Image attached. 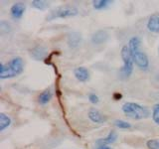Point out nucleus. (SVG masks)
<instances>
[{
    "label": "nucleus",
    "instance_id": "1",
    "mask_svg": "<svg viewBox=\"0 0 159 149\" xmlns=\"http://www.w3.org/2000/svg\"><path fill=\"white\" fill-rule=\"evenodd\" d=\"M141 41L138 37H132L128 41V48L130 49V52L133 58V62L135 66L143 71H146L149 68V60L146 54L140 50Z\"/></svg>",
    "mask_w": 159,
    "mask_h": 149
},
{
    "label": "nucleus",
    "instance_id": "2",
    "mask_svg": "<svg viewBox=\"0 0 159 149\" xmlns=\"http://www.w3.org/2000/svg\"><path fill=\"white\" fill-rule=\"evenodd\" d=\"M24 70V62L21 57H15L8 64H0V79H10L19 76Z\"/></svg>",
    "mask_w": 159,
    "mask_h": 149
},
{
    "label": "nucleus",
    "instance_id": "3",
    "mask_svg": "<svg viewBox=\"0 0 159 149\" xmlns=\"http://www.w3.org/2000/svg\"><path fill=\"white\" fill-rule=\"evenodd\" d=\"M123 113L132 119H143L149 116V109L135 102H125L121 107Z\"/></svg>",
    "mask_w": 159,
    "mask_h": 149
},
{
    "label": "nucleus",
    "instance_id": "4",
    "mask_svg": "<svg viewBox=\"0 0 159 149\" xmlns=\"http://www.w3.org/2000/svg\"><path fill=\"white\" fill-rule=\"evenodd\" d=\"M120 56L123 62V66L120 70V74L123 78H129L133 72V58L128 46H123L120 51Z\"/></svg>",
    "mask_w": 159,
    "mask_h": 149
},
{
    "label": "nucleus",
    "instance_id": "5",
    "mask_svg": "<svg viewBox=\"0 0 159 149\" xmlns=\"http://www.w3.org/2000/svg\"><path fill=\"white\" fill-rule=\"evenodd\" d=\"M79 10L78 8L74 6H61L56 9L52 10L47 16V21H52L55 19H63V18H69V17H74L78 15Z\"/></svg>",
    "mask_w": 159,
    "mask_h": 149
},
{
    "label": "nucleus",
    "instance_id": "6",
    "mask_svg": "<svg viewBox=\"0 0 159 149\" xmlns=\"http://www.w3.org/2000/svg\"><path fill=\"white\" fill-rule=\"evenodd\" d=\"M88 117L89 118V120L93 123L98 124H102L106 123L107 120V117L104 115L103 113H102L99 111L96 108H91L88 112Z\"/></svg>",
    "mask_w": 159,
    "mask_h": 149
},
{
    "label": "nucleus",
    "instance_id": "7",
    "mask_svg": "<svg viewBox=\"0 0 159 149\" xmlns=\"http://www.w3.org/2000/svg\"><path fill=\"white\" fill-rule=\"evenodd\" d=\"M25 10H26V5L23 2H16L12 5L11 9H10V14L13 19L19 20L22 18Z\"/></svg>",
    "mask_w": 159,
    "mask_h": 149
},
{
    "label": "nucleus",
    "instance_id": "8",
    "mask_svg": "<svg viewBox=\"0 0 159 149\" xmlns=\"http://www.w3.org/2000/svg\"><path fill=\"white\" fill-rule=\"evenodd\" d=\"M74 74H75V78L81 83H86L89 79V70L84 67L76 68L74 71Z\"/></svg>",
    "mask_w": 159,
    "mask_h": 149
},
{
    "label": "nucleus",
    "instance_id": "9",
    "mask_svg": "<svg viewBox=\"0 0 159 149\" xmlns=\"http://www.w3.org/2000/svg\"><path fill=\"white\" fill-rule=\"evenodd\" d=\"M146 27L152 33H159V13H155L149 17Z\"/></svg>",
    "mask_w": 159,
    "mask_h": 149
},
{
    "label": "nucleus",
    "instance_id": "10",
    "mask_svg": "<svg viewBox=\"0 0 159 149\" xmlns=\"http://www.w3.org/2000/svg\"><path fill=\"white\" fill-rule=\"evenodd\" d=\"M117 139V133L116 131H109V133L104 138H99L96 141L97 145H108L113 142H116Z\"/></svg>",
    "mask_w": 159,
    "mask_h": 149
},
{
    "label": "nucleus",
    "instance_id": "11",
    "mask_svg": "<svg viewBox=\"0 0 159 149\" xmlns=\"http://www.w3.org/2000/svg\"><path fill=\"white\" fill-rule=\"evenodd\" d=\"M107 38H108V34L106 31H103V30H99V31H97L93 35L92 41L93 44L99 45V44H102L106 42Z\"/></svg>",
    "mask_w": 159,
    "mask_h": 149
},
{
    "label": "nucleus",
    "instance_id": "12",
    "mask_svg": "<svg viewBox=\"0 0 159 149\" xmlns=\"http://www.w3.org/2000/svg\"><path fill=\"white\" fill-rule=\"evenodd\" d=\"M81 41H82V36L78 32H73L68 37V44L72 48H77L80 45V43H81Z\"/></svg>",
    "mask_w": 159,
    "mask_h": 149
},
{
    "label": "nucleus",
    "instance_id": "13",
    "mask_svg": "<svg viewBox=\"0 0 159 149\" xmlns=\"http://www.w3.org/2000/svg\"><path fill=\"white\" fill-rule=\"evenodd\" d=\"M53 97V93L50 88L48 89H45L43 93H40V96L38 97V102L41 104V106H45V104H47L50 101H51V98Z\"/></svg>",
    "mask_w": 159,
    "mask_h": 149
},
{
    "label": "nucleus",
    "instance_id": "14",
    "mask_svg": "<svg viewBox=\"0 0 159 149\" xmlns=\"http://www.w3.org/2000/svg\"><path fill=\"white\" fill-rule=\"evenodd\" d=\"M10 125H11V118L3 112L0 113V131H4Z\"/></svg>",
    "mask_w": 159,
    "mask_h": 149
},
{
    "label": "nucleus",
    "instance_id": "15",
    "mask_svg": "<svg viewBox=\"0 0 159 149\" xmlns=\"http://www.w3.org/2000/svg\"><path fill=\"white\" fill-rule=\"evenodd\" d=\"M111 3L112 1H109V0H96V1H93V6L97 10H102Z\"/></svg>",
    "mask_w": 159,
    "mask_h": 149
},
{
    "label": "nucleus",
    "instance_id": "16",
    "mask_svg": "<svg viewBox=\"0 0 159 149\" xmlns=\"http://www.w3.org/2000/svg\"><path fill=\"white\" fill-rule=\"evenodd\" d=\"M46 55V49L42 46H38L35 49H33V52H32V56L37 59V60H40V59H43L44 56Z\"/></svg>",
    "mask_w": 159,
    "mask_h": 149
},
{
    "label": "nucleus",
    "instance_id": "17",
    "mask_svg": "<svg viewBox=\"0 0 159 149\" xmlns=\"http://www.w3.org/2000/svg\"><path fill=\"white\" fill-rule=\"evenodd\" d=\"M32 6L34 8H36L38 10H41V11H44L47 8H49L50 4L47 1H43V0H34L32 1Z\"/></svg>",
    "mask_w": 159,
    "mask_h": 149
},
{
    "label": "nucleus",
    "instance_id": "18",
    "mask_svg": "<svg viewBox=\"0 0 159 149\" xmlns=\"http://www.w3.org/2000/svg\"><path fill=\"white\" fill-rule=\"evenodd\" d=\"M114 125L119 129H129L131 128V124L128 123L127 121L121 120V119H117V120L114 121Z\"/></svg>",
    "mask_w": 159,
    "mask_h": 149
},
{
    "label": "nucleus",
    "instance_id": "19",
    "mask_svg": "<svg viewBox=\"0 0 159 149\" xmlns=\"http://www.w3.org/2000/svg\"><path fill=\"white\" fill-rule=\"evenodd\" d=\"M152 119L157 125H159V103H156L152 107Z\"/></svg>",
    "mask_w": 159,
    "mask_h": 149
},
{
    "label": "nucleus",
    "instance_id": "20",
    "mask_svg": "<svg viewBox=\"0 0 159 149\" xmlns=\"http://www.w3.org/2000/svg\"><path fill=\"white\" fill-rule=\"evenodd\" d=\"M148 149H159V140L156 139H150L146 142Z\"/></svg>",
    "mask_w": 159,
    "mask_h": 149
},
{
    "label": "nucleus",
    "instance_id": "21",
    "mask_svg": "<svg viewBox=\"0 0 159 149\" xmlns=\"http://www.w3.org/2000/svg\"><path fill=\"white\" fill-rule=\"evenodd\" d=\"M89 101L91 102L92 103H93V104H96V103H98V102H99V98H98V97L97 96L96 93H89Z\"/></svg>",
    "mask_w": 159,
    "mask_h": 149
},
{
    "label": "nucleus",
    "instance_id": "22",
    "mask_svg": "<svg viewBox=\"0 0 159 149\" xmlns=\"http://www.w3.org/2000/svg\"><path fill=\"white\" fill-rule=\"evenodd\" d=\"M96 149H111V148L107 145H98L96 147Z\"/></svg>",
    "mask_w": 159,
    "mask_h": 149
},
{
    "label": "nucleus",
    "instance_id": "23",
    "mask_svg": "<svg viewBox=\"0 0 159 149\" xmlns=\"http://www.w3.org/2000/svg\"><path fill=\"white\" fill-rule=\"evenodd\" d=\"M158 54H159V46H158Z\"/></svg>",
    "mask_w": 159,
    "mask_h": 149
}]
</instances>
